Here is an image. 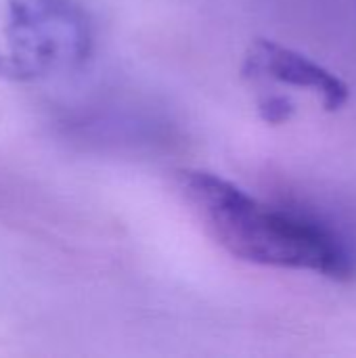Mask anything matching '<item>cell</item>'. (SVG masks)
I'll return each mask as SVG.
<instances>
[{
	"mask_svg": "<svg viewBox=\"0 0 356 358\" xmlns=\"http://www.w3.org/2000/svg\"><path fill=\"white\" fill-rule=\"evenodd\" d=\"M178 187L210 237L239 260L311 271L334 281L356 275L353 248L315 214L269 206L212 172H183Z\"/></svg>",
	"mask_w": 356,
	"mask_h": 358,
	"instance_id": "6da1fadb",
	"label": "cell"
},
{
	"mask_svg": "<svg viewBox=\"0 0 356 358\" xmlns=\"http://www.w3.org/2000/svg\"><path fill=\"white\" fill-rule=\"evenodd\" d=\"M243 73L245 78H264L317 92L325 111H340L350 101V88L342 78L311 57L273 40H256L250 46Z\"/></svg>",
	"mask_w": 356,
	"mask_h": 358,
	"instance_id": "7a4b0ae2",
	"label": "cell"
},
{
	"mask_svg": "<svg viewBox=\"0 0 356 358\" xmlns=\"http://www.w3.org/2000/svg\"><path fill=\"white\" fill-rule=\"evenodd\" d=\"M260 113L271 124H281L294 113V103L287 96H269L260 105Z\"/></svg>",
	"mask_w": 356,
	"mask_h": 358,
	"instance_id": "3957f363",
	"label": "cell"
}]
</instances>
